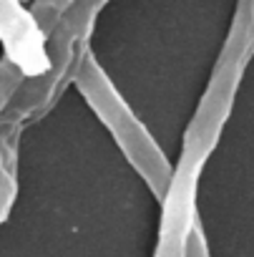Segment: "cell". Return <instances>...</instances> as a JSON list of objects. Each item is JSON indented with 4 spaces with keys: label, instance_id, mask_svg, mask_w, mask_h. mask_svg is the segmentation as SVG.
Returning a JSON list of instances; mask_svg holds the SVG:
<instances>
[{
    "label": "cell",
    "instance_id": "6da1fadb",
    "mask_svg": "<svg viewBox=\"0 0 254 257\" xmlns=\"http://www.w3.org/2000/svg\"><path fill=\"white\" fill-rule=\"evenodd\" d=\"M254 58V0H236V8L214 61L209 83L191 113V121L181 139V152L174 164V174L201 179V172L216 149L229 113L234 108L236 91L241 86L244 71Z\"/></svg>",
    "mask_w": 254,
    "mask_h": 257
},
{
    "label": "cell",
    "instance_id": "7a4b0ae2",
    "mask_svg": "<svg viewBox=\"0 0 254 257\" xmlns=\"http://www.w3.org/2000/svg\"><path fill=\"white\" fill-rule=\"evenodd\" d=\"M73 86L83 96L86 106L98 116L103 128L113 137L116 147L131 164V169L141 177V182L149 187L156 202H161L174 164L169 162L154 134L144 126V121L134 113L129 101L121 96V91L116 88L106 68L98 63L93 51H88V56L81 61L73 76Z\"/></svg>",
    "mask_w": 254,
    "mask_h": 257
},
{
    "label": "cell",
    "instance_id": "3957f363",
    "mask_svg": "<svg viewBox=\"0 0 254 257\" xmlns=\"http://www.w3.org/2000/svg\"><path fill=\"white\" fill-rule=\"evenodd\" d=\"M111 0H76L48 31V71L38 78H26L13 96L6 116H13L23 126L41 121L61 101L81 61L88 56L91 36L101 11Z\"/></svg>",
    "mask_w": 254,
    "mask_h": 257
},
{
    "label": "cell",
    "instance_id": "277c9868",
    "mask_svg": "<svg viewBox=\"0 0 254 257\" xmlns=\"http://www.w3.org/2000/svg\"><path fill=\"white\" fill-rule=\"evenodd\" d=\"M199 179L171 172L161 197V224L154 257H209L196 212Z\"/></svg>",
    "mask_w": 254,
    "mask_h": 257
},
{
    "label": "cell",
    "instance_id": "5b68a950",
    "mask_svg": "<svg viewBox=\"0 0 254 257\" xmlns=\"http://www.w3.org/2000/svg\"><path fill=\"white\" fill-rule=\"evenodd\" d=\"M0 48L3 58L26 78L48 71V33L23 0H0Z\"/></svg>",
    "mask_w": 254,
    "mask_h": 257
},
{
    "label": "cell",
    "instance_id": "8992f818",
    "mask_svg": "<svg viewBox=\"0 0 254 257\" xmlns=\"http://www.w3.org/2000/svg\"><path fill=\"white\" fill-rule=\"evenodd\" d=\"M26 126L13 116H0V224H3L18 199V159H21V137Z\"/></svg>",
    "mask_w": 254,
    "mask_h": 257
},
{
    "label": "cell",
    "instance_id": "52a82bcc",
    "mask_svg": "<svg viewBox=\"0 0 254 257\" xmlns=\"http://www.w3.org/2000/svg\"><path fill=\"white\" fill-rule=\"evenodd\" d=\"M23 81H26V76L18 68H13L6 58H0V116L8 111V106H11L13 96L18 93V88L23 86Z\"/></svg>",
    "mask_w": 254,
    "mask_h": 257
},
{
    "label": "cell",
    "instance_id": "ba28073f",
    "mask_svg": "<svg viewBox=\"0 0 254 257\" xmlns=\"http://www.w3.org/2000/svg\"><path fill=\"white\" fill-rule=\"evenodd\" d=\"M73 3H76V0H33L31 11H33L36 21L43 26V31L48 33Z\"/></svg>",
    "mask_w": 254,
    "mask_h": 257
},
{
    "label": "cell",
    "instance_id": "9c48e42d",
    "mask_svg": "<svg viewBox=\"0 0 254 257\" xmlns=\"http://www.w3.org/2000/svg\"><path fill=\"white\" fill-rule=\"evenodd\" d=\"M23 3H28V6H31V3H33V0H23Z\"/></svg>",
    "mask_w": 254,
    "mask_h": 257
}]
</instances>
